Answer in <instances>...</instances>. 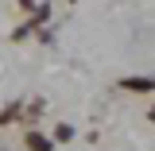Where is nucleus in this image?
<instances>
[{
  "mask_svg": "<svg viewBox=\"0 0 155 151\" xmlns=\"http://www.w3.org/2000/svg\"><path fill=\"white\" fill-rule=\"evenodd\" d=\"M124 85H128V89H155V81H151V77H128Z\"/></svg>",
  "mask_w": 155,
  "mask_h": 151,
  "instance_id": "f03ea898",
  "label": "nucleus"
},
{
  "mask_svg": "<svg viewBox=\"0 0 155 151\" xmlns=\"http://www.w3.org/2000/svg\"><path fill=\"white\" fill-rule=\"evenodd\" d=\"M27 143H31V151H51V140H47V136H39V132L27 136Z\"/></svg>",
  "mask_w": 155,
  "mask_h": 151,
  "instance_id": "f257e3e1",
  "label": "nucleus"
},
{
  "mask_svg": "<svg viewBox=\"0 0 155 151\" xmlns=\"http://www.w3.org/2000/svg\"><path fill=\"white\" fill-rule=\"evenodd\" d=\"M151 116H155V109H151Z\"/></svg>",
  "mask_w": 155,
  "mask_h": 151,
  "instance_id": "7ed1b4c3",
  "label": "nucleus"
}]
</instances>
